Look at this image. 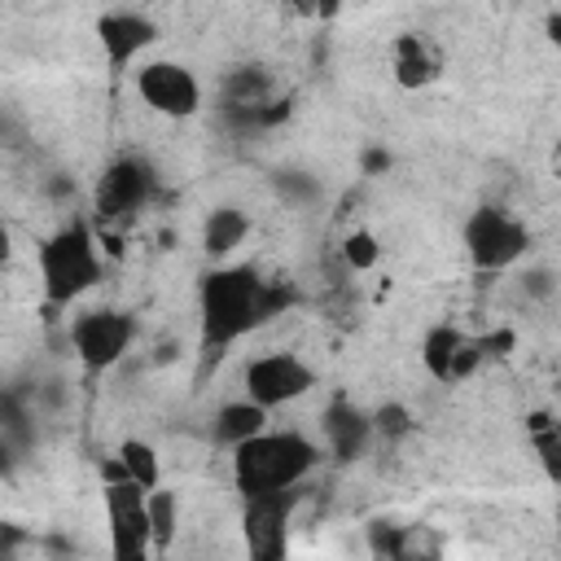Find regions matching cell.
Instances as JSON below:
<instances>
[{"label": "cell", "mask_w": 561, "mask_h": 561, "mask_svg": "<svg viewBox=\"0 0 561 561\" xmlns=\"http://www.w3.org/2000/svg\"><path fill=\"white\" fill-rule=\"evenodd\" d=\"M298 289L280 276H263L254 263H215L197 280V381L254 329L285 316Z\"/></svg>", "instance_id": "cell-1"}, {"label": "cell", "mask_w": 561, "mask_h": 561, "mask_svg": "<svg viewBox=\"0 0 561 561\" xmlns=\"http://www.w3.org/2000/svg\"><path fill=\"white\" fill-rule=\"evenodd\" d=\"M228 460H232V486L241 495H254V491H276V486L307 482L320 469L324 451L302 430H267L263 425L259 434L228 447Z\"/></svg>", "instance_id": "cell-2"}, {"label": "cell", "mask_w": 561, "mask_h": 561, "mask_svg": "<svg viewBox=\"0 0 561 561\" xmlns=\"http://www.w3.org/2000/svg\"><path fill=\"white\" fill-rule=\"evenodd\" d=\"M162 193V175L145 153H118L105 162V171L92 184V224L110 232H127L140 210L153 206Z\"/></svg>", "instance_id": "cell-4"}, {"label": "cell", "mask_w": 561, "mask_h": 561, "mask_svg": "<svg viewBox=\"0 0 561 561\" xmlns=\"http://www.w3.org/2000/svg\"><path fill=\"white\" fill-rule=\"evenodd\" d=\"M136 96L162 118H193L202 110V79L171 57H153L136 70Z\"/></svg>", "instance_id": "cell-10"}, {"label": "cell", "mask_w": 561, "mask_h": 561, "mask_svg": "<svg viewBox=\"0 0 561 561\" xmlns=\"http://www.w3.org/2000/svg\"><path fill=\"white\" fill-rule=\"evenodd\" d=\"M482 351H478V333L451 324V320H438L421 333V368L438 381V386H460L469 381L478 368H482Z\"/></svg>", "instance_id": "cell-11"}, {"label": "cell", "mask_w": 561, "mask_h": 561, "mask_svg": "<svg viewBox=\"0 0 561 561\" xmlns=\"http://www.w3.org/2000/svg\"><path fill=\"white\" fill-rule=\"evenodd\" d=\"M136 333H140L136 316H127L118 307H88L66 324V342H70V351L88 377L118 368L127 359Z\"/></svg>", "instance_id": "cell-6"}, {"label": "cell", "mask_w": 561, "mask_h": 561, "mask_svg": "<svg viewBox=\"0 0 561 561\" xmlns=\"http://www.w3.org/2000/svg\"><path fill=\"white\" fill-rule=\"evenodd\" d=\"M241 386H245V399H254L259 408L272 412V408H289L302 394H311L316 390V368L294 351H263V355L245 359Z\"/></svg>", "instance_id": "cell-8"}, {"label": "cell", "mask_w": 561, "mask_h": 561, "mask_svg": "<svg viewBox=\"0 0 561 561\" xmlns=\"http://www.w3.org/2000/svg\"><path fill=\"white\" fill-rule=\"evenodd\" d=\"M517 289H522V298L526 302H552L557 298V289H561V276H557V267L552 263H526L522 272H517Z\"/></svg>", "instance_id": "cell-22"}, {"label": "cell", "mask_w": 561, "mask_h": 561, "mask_svg": "<svg viewBox=\"0 0 561 561\" xmlns=\"http://www.w3.org/2000/svg\"><path fill=\"white\" fill-rule=\"evenodd\" d=\"M35 263H39V289L48 307H70L105 280V254L92 219L83 215H70L57 232H48L35 250Z\"/></svg>", "instance_id": "cell-3"}, {"label": "cell", "mask_w": 561, "mask_h": 561, "mask_svg": "<svg viewBox=\"0 0 561 561\" xmlns=\"http://www.w3.org/2000/svg\"><path fill=\"white\" fill-rule=\"evenodd\" d=\"M96 44H101L110 75H123V70H131V61L145 48L158 44V22L149 13H136V9H110L96 18Z\"/></svg>", "instance_id": "cell-12"}, {"label": "cell", "mask_w": 561, "mask_h": 561, "mask_svg": "<svg viewBox=\"0 0 561 561\" xmlns=\"http://www.w3.org/2000/svg\"><path fill=\"white\" fill-rule=\"evenodd\" d=\"M13 259V237H9V224L0 219V267Z\"/></svg>", "instance_id": "cell-29"}, {"label": "cell", "mask_w": 561, "mask_h": 561, "mask_svg": "<svg viewBox=\"0 0 561 561\" xmlns=\"http://www.w3.org/2000/svg\"><path fill=\"white\" fill-rule=\"evenodd\" d=\"M478 351H482L486 364L491 359H508L517 351V329L513 324H495L491 333H478Z\"/></svg>", "instance_id": "cell-25"}, {"label": "cell", "mask_w": 561, "mask_h": 561, "mask_svg": "<svg viewBox=\"0 0 561 561\" xmlns=\"http://www.w3.org/2000/svg\"><path fill=\"white\" fill-rule=\"evenodd\" d=\"M390 75L403 92H421L443 75V53L425 31H399L390 39Z\"/></svg>", "instance_id": "cell-14"}, {"label": "cell", "mask_w": 561, "mask_h": 561, "mask_svg": "<svg viewBox=\"0 0 561 561\" xmlns=\"http://www.w3.org/2000/svg\"><path fill=\"white\" fill-rule=\"evenodd\" d=\"M114 456H118L123 473H127L136 486H145V491L162 486V456L153 451V443H145V438H123Z\"/></svg>", "instance_id": "cell-18"}, {"label": "cell", "mask_w": 561, "mask_h": 561, "mask_svg": "<svg viewBox=\"0 0 561 561\" xmlns=\"http://www.w3.org/2000/svg\"><path fill=\"white\" fill-rule=\"evenodd\" d=\"M460 241H465V254L478 272H508L517 267L526 254H530V228L522 215H513L508 206H478L469 210L465 228H460Z\"/></svg>", "instance_id": "cell-5"}, {"label": "cell", "mask_w": 561, "mask_h": 561, "mask_svg": "<svg viewBox=\"0 0 561 561\" xmlns=\"http://www.w3.org/2000/svg\"><path fill=\"white\" fill-rule=\"evenodd\" d=\"M267 425V408H259L254 399H228V403H219L215 408V416H210V438L219 443V447H237L241 438H250V434H259Z\"/></svg>", "instance_id": "cell-16"}, {"label": "cell", "mask_w": 561, "mask_h": 561, "mask_svg": "<svg viewBox=\"0 0 561 561\" xmlns=\"http://www.w3.org/2000/svg\"><path fill=\"white\" fill-rule=\"evenodd\" d=\"M276 193L285 202H294V206H311V202H320V180L307 175V171H280L276 175Z\"/></svg>", "instance_id": "cell-24"}, {"label": "cell", "mask_w": 561, "mask_h": 561, "mask_svg": "<svg viewBox=\"0 0 561 561\" xmlns=\"http://www.w3.org/2000/svg\"><path fill=\"white\" fill-rule=\"evenodd\" d=\"M0 136H4V114H0Z\"/></svg>", "instance_id": "cell-31"}, {"label": "cell", "mask_w": 561, "mask_h": 561, "mask_svg": "<svg viewBox=\"0 0 561 561\" xmlns=\"http://www.w3.org/2000/svg\"><path fill=\"white\" fill-rule=\"evenodd\" d=\"M245 237H250V215H245L241 206H232V202L215 206V210L202 219V250H206V259H215V263H224Z\"/></svg>", "instance_id": "cell-15"}, {"label": "cell", "mask_w": 561, "mask_h": 561, "mask_svg": "<svg viewBox=\"0 0 561 561\" xmlns=\"http://www.w3.org/2000/svg\"><path fill=\"white\" fill-rule=\"evenodd\" d=\"M373 416V438L377 443H399V438H408L412 434V412L403 408V403H381L377 412H368Z\"/></svg>", "instance_id": "cell-23"}, {"label": "cell", "mask_w": 561, "mask_h": 561, "mask_svg": "<svg viewBox=\"0 0 561 561\" xmlns=\"http://www.w3.org/2000/svg\"><path fill=\"white\" fill-rule=\"evenodd\" d=\"M302 500H307V482L241 495V539L254 561H280L289 552V530Z\"/></svg>", "instance_id": "cell-7"}, {"label": "cell", "mask_w": 561, "mask_h": 561, "mask_svg": "<svg viewBox=\"0 0 561 561\" xmlns=\"http://www.w3.org/2000/svg\"><path fill=\"white\" fill-rule=\"evenodd\" d=\"M145 504H149L153 557H167V552H171V543H175V530H180V500H175V491L153 486V491H145Z\"/></svg>", "instance_id": "cell-17"}, {"label": "cell", "mask_w": 561, "mask_h": 561, "mask_svg": "<svg viewBox=\"0 0 561 561\" xmlns=\"http://www.w3.org/2000/svg\"><path fill=\"white\" fill-rule=\"evenodd\" d=\"M368 447H373V416L359 403H351L346 394L329 399V408L320 412V451L337 465H351Z\"/></svg>", "instance_id": "cell-13"}, {"label": "cell", "mask_w": 561, "mask_h": 561, "mask_svg": "<svg viewBox=\"0 0 561 561\" xmlns=\"http://www.w3.org/2000/svg\"><path fill=\"white\" fill-rule=\"evenodd\" d=\"M526 438H530L543 473L557 478V469H561V425H557V416L548 408H539V412L526 416Z\"/></svg>", "instance_id": "cell-19"}, {"label": "cell", "mask_w": 561, "mask_h": 561, "mask_svg": "<svg viewBox=\"0 0 561 561\" xmlns=\"http://www.w3.org/2000/svg\"><path fill=\"white\" fill-rule=\"evenodd\" d=\"M543 26H548V44H557V39H561V18H557V13H548V22H543Z\"/></svg>", "instance_id": "cell-30"}, {"label": "cell", "mask_w": 561, "mask_h": 561, "mask_svg": "<svg viewBox=\"0 0 561 561\" xmlns=\"http://www.w3.org/2000/svg\"><path fill=\"white\" fill-rule=\"evenodd\" d=\"M18 460H22V447L0 430V482H9L13 478V469H18Z\"/></svg>", "instance_id": "cell-28"}, {"label": "cell", "mask_w": 561, "mask_h": 561, "mask_svg": "<svg viewBox=\"0 0 561 561\" xmlns=\"http://www.w3.org/2000/svg\"><path fill=\"white\" fill-rule=\"evenodd\" d=\"M342 4H346V0H294V9H298L302 18H311V22H333V18L342 13Z\"/></svg>", "instance_id": "cell-26"}, {"label": "cell", "mask_w": 561, "mask_h": 561, "mask_svg": "<svg viewBox=\"0 0 561 561\" xmlns=\"http://www.w3.org/2000/svg\"><path fill=\"white\" fill-rule=\"evenodd\" d=\"M105 535H110L114 561H145V557H153L145 486H136L131 478L105 482Z\"/></svg>", "instance_id": "cell-9"}, {"label": "cell", "mask_w": 561, "mask_h": 561, "mask_svg": "<svg viewBox=\"0 0 561 561\" xmlns=\"http://www.w3.org/2000/svg\"><path fill=\"white\" fill-rule=\"evenodd\" d=\"M337 259H342L346 272H373L381 263V245H377V237L368 228H351L342 237V245H337Z\"/></svg>", "instance_id": "cell-20"}, {"label": "cell", "mask_w": 561, "mask_h": 561, "mask_svg": "<svg viewBox=\"0 0 561 561\" xmlns=\"http://www.w3.org/2000/svg\"><path fill=\"white\" fill-rule=\"evenodd\" d=\"M390 162H394V158H390V149H386V145H368V149L359 153V171H364V175H386V171H390Z\"/></svg>", "instance_id": "cell-27"}, {"label": "cell", "mask_w": 561, "mask_h": 561, "mask_svg": "<svg viewBox=\"0 0 561 561\" xmlns=\"http://www.w3.org/2000/svg\"><path fill=\"white\" fill-rule=\"evenodd\" d=\"M364 539H368V552L373 557H386V561H403V548H408V526L390 522V517H373L364 526Z\"/></svg>", "instance_id": "cell-21"}]
</instances>
